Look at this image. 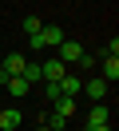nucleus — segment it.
<instances>
[{
  "label": "nucleus",
  "instance_id": "1",
  "mask_svg": "<svg viewBox=\"0 0 119 131\" xmlns=\"http://www.w3.org/2000/svg\"><path fill=\"white\" fill-rule=\"evenodd\" d=\"M63 40H68V36H63V28H56V24H44L36 36H28V44H32L36 52H40V48H60Z\"/></svg>",
  "mask_w": 119,
  "mask_h": 131
},
{
  "label": "nucleus",
  "instance_id": "2",
  "mask_svg": "<svg viewBox=\"0 0 119 131\" xmlns=\"http://www.w3.org/2000/svg\"><path fill=\"white\" fill-rule=\"evenodd\" d=\"M40 72H44V80H52V83H60L63 75H68V64H63L60 56H52L48 64H40Z\"/></svg>",
  "mask_w": 119,
  "mask_h": 131
},
{
  "label": "nucleus",
  "instance_id": "3",
  "mask_svg": "<svg viewBox=\"0 0 119 131\" xmlns=\"http://www.w3.org/2000/svg\"><path fill=\"white\" fill-rule=\"evenodd\" d=\"M103 123H111V111H107V103H95L91 111H87V131H91V127H103Z\"/></svg>",
  "mask_w": 119,
  "mask_h": 131
},
{
  "label": "nucleus",
  "instance_id": "4",
  "mask_svg": "<svg viewBox=\"0 0 119 131\" xmlns=\"http://www.w3.org/2000/svg\"><path fill=\"white\" fill-rule=\"evenodd\" d=\"M79 56H83L79 40H63L60 44V60H63V64H79Z\"/></svg>",
  "mask_w": 119,
  "mask_h": 131
},
{
  "label": "nucleus",
  "instance_id": "5",
  "mask_svg": "<svg viewBox=\"0 0 119 131\" xmlns=\"http://www.w3.org/2000/svg\"><path fill=\"white\" fill-rule=\"evenodd\" d=\"M0 64H4V75H20V72H24V64H28V56L12 52V56H0Z\"/></svg>",
  "mask_w": 119,
  "mask_h": 131
},
{
  "label": "nucleus",
  "instance_id": "6",
  "mask_svg": "<svg viewBox=\"0 0 119 131\" xmlns=\"http://www.w3.org/2000/svg\"><path fill=\"white\" fill-rule=\"evenodd\" d=\"M99 72H103V75H99L103 83H115V80H119V56H103Z\"/></svg>",
  "mask_w": 119,
  "mask_h": 131
},
{
  "label": "nucleus",
  "instance_id": "7",
  "mask_svg": "<svg viewBox=\"0 0 119 131\" xmlns=\"http://www.w3.org/2000/svg\"><path fill=\"white\" fill-rule=\"evenodd\" d=\"M79 88H83V83H79V75H63V80H60V95H68V99H75L79 95Z\"/></svg>",
  "mask_w": 119,
  "mask_h": 131
},
{
  "label": "nucleus",
  "instance_id": "8",
  "mask_svg": "<svg viewBox=\"0 0 119 131\" xmlns=\"http://www.w3.org/2000/svg\"><path fill=\"white\" fill-rule=\"evenodd\" d=\"M4 83H8L12 95H28V91H32V83L24 80V75H4Z\"/></svg>",
  "mask_w": 119,
  "mask_h": 131
},
{
  "label": "nucleus",
  "instance_id": "9",
  "mask_svg": "<svg viewBox=\"0 0 119 131\" xmlns=\"http://www.w3.org/2000/svg\"><path fill=\"white\" fill-rule=\"evenodd\" d=\"M83 91L95 99V103H103V99H107V83H103V80H87V83H83Z\"/></svg>",
  "mask_w": 119,
  "mask_h": 131
},
{
  "label": "nucleus",
  "instance_id": "10",
  "mask_svg": "<svg viewBox=\"0 0 119 131\" xmlns=\"http://www.w3.org/2000/svg\"><path fill=\"white\" fill-rule=\"evenodd\" d=\"M52 111H56V115H63V119H71V115H75V99H68V95H60V99H56V103H52Z\"/></svg>",
  "mask_w": 119,
  "mask_h": 131
},
{
  "label": "nucleus",
  "instance_id": "11",
  "mask_svg": "<svg viewBox=\"0 0 119 131\" xmlns=\"http://www.w3.org/2000/svg\"><path fill=\"white\" fill-rule=\"evenodd\" d=\"M16 127H20V111H16V107L0 111V131H16Z\"/></svg>",
  "mask_w": 119,
  "mask_h": 131
},
{
  "label": "nucleus",
  "instance_id": "12",
  "mask_svg": "<svg viewBox=\"0 0 119 131\" xmlns=\"http://www.w3.org/2000/svg\"><path fill=\"white\" fill-rule=\"evenodd\" d=\"M24 80H28V83H40V80H44V72H40V64H24Z\"/></svg>",
  "mask_w": 119,
  "mask_h": 131
},
{
  "label": "nucleus",
  "instance_id": "13",
  "mask_svg": "<svg viewBox=\"0 0 119 131\" xmlns=\"http://www.w3.org/2000/svg\"><path fill=\"white\" fill-rule=\"evenodd\" d=\"M20 28H24V36H36L44 24H40V16H24V24H20Z\"/></svg>",
  "mask_w": 119,
  "mask_h": 131
},
{
  "label": "nucleus",
  "instance_id": "14",
  "mask_svg": "<svg viewBox=\"0 0 119 131\" xmlns=\"http://www.w3.org/2000/svg\"><path fill=\"white\" fill-rule=\"evenodd\" d=\"M63 123H68V119L52 111V115H48V119H44V127H48V131H63Z\"/></svg>",
  "mask_w": 119,
  "mask_h": 131
},
{
  "label": "nucleus",
  "instance_id": "15",
  "mask_svg": "<svg viewBox=\"0 0 119 131\" xmlns=\"http://www.w3.org/2000/svg\"><path fill=\"white\" fill-rule=\"evenodd\" d=\"M44 83H48V99L56 103V99H60V83H52V80H44Z\"/></svg>",
  "mask_w": 119,
  "mask_h": 131
},
{
  "label": "nucleus",
  "instance_id": "16",
  "mask_svg": "<svg viewBox=\"0 0 119 131\" xmlns=\"http://www.w3.org/2000/svg\"><path fill=\"white\" fill-rule=\"evenodd\" d=\"M91 131H111V123H103V127H91Z\"/></svg>",
  "mask_w": 119,
  "mask_h": 131
},
{
  "label": "nucleus",
  "instance_id": "17",
  "mask_svg": "<svg viewBox=\"0 0 119 131\" xmlns=\"http://www.w3.org/2000/svg\"><path fill=\"white\" fill-rule=\"evenodd\" d=\"M0 80H4V64H0Z\"/></svg>",
  "mask_w": 119,
  "mask_h": 131
}]
</instances>
